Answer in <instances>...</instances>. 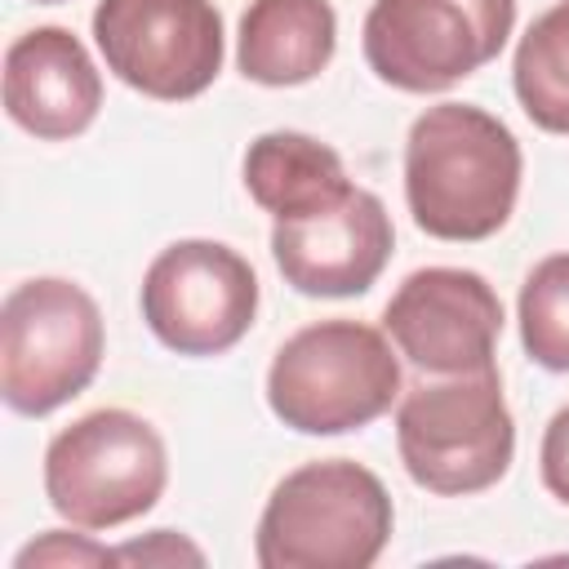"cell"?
<instances>
[{
    "label": "cell",
    "instance_id": "1",
    "mask_svg": "<svg viewBox=\"0 0 569 569\" xmlns=\"http://www.w3.org/2000/svg\"><path fill=\"white\" fill-rule=\"evenodd\" d=\"M516 133L471 102L427 107L405 138V200L436 240H489L520 196Z\"/></svg>",
    "mask_w": 569,
    "mask_h": 569
},
{
    "label": "cell",
    "instance_id": "2",
    "mask_svg": "<svg viewBox=\"0 0 569 569\" xmlns=\"http://www.w3.org/2000/svg\"><path fill=\"white\" fill-rule=\"evenodd\" d=\"M391 520V493L369 467L351 458L302 462L271 489L253 556L262 569H369Z\"/></svg>",
    "mask_w": 569,
    "mask_h": 569
},
{
    "label": "cell",
    "instance_id": "3",
    "mask_svg": "<svg viewBox=\"0 0 569 569\" xmlns=\"http://www.w3.org/2000/svg\"><path fill=\"white\" fill-rule=\"evenodd\" d=\"M396 342L360 320H316L298 329L267 369L271 413L302 436H342L382 418L400 387Z\"/></svg>",
    "mask_w": 569,
    "mask_h": 569
},
{
    "label": "cell",
    "instance_id": "4",
    "mask_svg": "<svg viewBox=\"0 0 569 569\" xmlns=\"http://www.w3.org/2000/svg\"><path fill=\"white\" fill-rule=\"evenodd\" d=\"M396 445L413 485L462 498L498 485L516 453V422L493 365L413 382L396 405Z\"/></svg>",
    "mask_w": 569,
    "mask_h": 569
},
{
    "label": "cell",
    "instance_id": "5",
    "mask_svg": "<svg viewBox=\"0 0 569 569\" xmlns=\"http://www.w3.org/2000/svg\"><path fill=\"white\" fill-rule=\"evenodd\" d=\"M102 311L62 276L9 289L0 307V396L13 413L44 418L80 396L102 365Z\"/></svg>",
    "mask_w": 569,
    "mask_h": 569
},
{
    "label": "cell",
    "instance_id": "6",
    "mask_svg": "<svg viewBox=\"0 0 569 569\" xmlns=\"http://www.w3.org/2000/svg\"><path fill=\"white\" fill-rule=\"evenodd\" d=\"M169 480L160 431L129 409H93L44 449V498L80 529H116L147 516Z\"/></svg>",
    "mask_w": 569,
    "mask_h": 569
},
{
    "label": "cell",
    "instance_id": "7",
    "mask_svg": "<svg viewBox=\"0 0 569 569\" xmlns=\"http://www.w3.org/2000/svg\"><path fill=\"white\" fill-rule=\"evenodd\" d=\"M516 27V0H373L369 71L405 93H440L493 62Z\"/></svg>",
    "mask_w": 569,
    "mask_h": 569
},
{
    "label": "cell",
    "instance_id": "8",
    "mask_svg": "<svg viewBox=\"0 0 569 569\" xmlns=\"http://www.w3.org/2000/svg\"><path fill=\"white\" fill-rule=\"evenodd\" d=\"M93 40L120 84L160 102L200 98L227 49L213 0H98Z\"/></svg>",
    "mask_w": 569,
    "mask_h": 569
},
{
    "label": "cell",
    "instance_id": "9",
    "mask_svg": "<svg viewBox=\"0 0 569 569\" xmlns=\"http://www.w3.org/2000/svg\"><path fill=\"white\" fill-rule=\"evenodd\" d=\"M258 316V276L222 240H173L142 276V320L178 356L231 351Z\"/></svg>",
    "mask_w": 569,
    "mask_h": 569
},
{
    "label": "cell",
    "instance_id": "10",
    "mask_svg": "<svg viewBox=\"0 0 569 569\" xmlns=\"http://www.w3.org/2000/svg\"><path fill=\"white\" fill-rule=\"evenodd\" d=\"M382 329L418 373H471L493 365L502 302L480 271L422 267L405 276L382 307Z\"/></svg>",
    "mask_w": 569,
    "mask_h": 569
},
{
    "label": "cell",
    "instance_id": "11",
    "mask_svg": "<svg viewBox=\"0 0 569 569\" xmlns=\"http://www.w3.org/2000/svg\"><path fill=\"white\" fill-rule=\"evenodd\" d=\"M396 244V227L387 204L351 187L342 200L302 213V218H276L271 227V258L284 276L307 298H356L365 293Z\"/></svg>",
    "mask_w": 569,
    "mask_h": 569
},
{
    "label": "cell",
    "instance_id": "12",
    "mask_svg": "<svg viewBox=\"0 0 569 569\" xmlns=\"http://www.w3.org/2000/svg\"><path fill=\"white\" fill-rule=\"evenodd\" d=\"M102 76L67 27H36L4 49V111L18 129L62 142L93 124Z\"/></svg>",
    "mask_w": 569,
    "mask_h": 569
},
{
    "label": "cell",
    "instance_id": "13",
    "mask_svg": "<svg viewBox=\"0 0 569 569\" xmlns=\"http://www.w3.org/2000/svg\"><path fill=\"white\" fill-rule=\"evenodd\" d=\"M338 44V13L329 0H249L240 13L236 62L253 84H307Z\"/></svg>",
    "mask_w": 569,
    "mask_h": 569
},
{
    "label": "cell",
    "instance_id": "14",
    "mask_svg": "<svg viewBox=\"0 0 569 569\" xmlns=\"http://www.w3.org/2000/svg\"><path fill=\"white\" fill-rule=\"evenodd\" d=\"M244 187L271 218H302L351 191L342 156L320 138L293 129H276L249 142Z\"/></svg>",
    "mask_w": 569,
    "mask_h": 569
},
{
    "label": "cell",
    "instance_id": "15",
    "mask_svg": "<svg viewBox=\"0 0 569 569\" xmlns=\"http://www.w3.org/2000/svg\"><path fill=\"white\" fill-rule=\"evenodd\" d=\"M511 84L538 129L569 133V0H556L529 22L516 44Z\"/></svg>",
    "mask_w": 569,
    "mask_h": 569
},
{
    "label": "cell",
    "instance_id": "16",
    "mask_svg": "<svg viewBox=\"0 0 569 569\" xmlns=\"http://www.w3.org/2000/svg\"><path fill=\"white\" fill-rule=\"evenodd\" d=\"M520 342L533 365L569 373V253H551L525 276Z\"/></svg>",
    "mask_w": 569,
    "mask_h": 569
},
{
    "label": "cell",
    "instance_id": "17",
    "mask_svg": "<svg viewBox=\"0 0 569 569\" xmlns=\"http://www.w3.org/2000/svg\"><path fill=\"white\" fill-rule=\"evenodd\" d=\"M111 560H116V551H107L80 533L71 538L67 529H49L40 542L18 551V569H27V565H111Z\"/></svg>",
    "mask_w": 569,
    "mask_h": 569
},
{
    "label": "cell",
    "instance_id": "18",
    "mask_svg": "<svg viewBox=\"0 0 569 569\" xmlns=\"http://www.w3.org/2000/svg\"><path fill=\"white\" fill-rule=\"evenodd\" d=\"M538 467H542V485L551 498H560L569 507V405L551 413L547 431H542V449H538Z\"/></svg>",
    "mask_w": 569,
    "mask_h": 569
},
{
    "label": "cell",
    "instance_id": "19",
    "mask_svg": "<svg viewBox=\"0 0 569 569\" xmlns=\"http://www.w3.org/2000/svg\"><path fill=\"white\" fill-rule=\"evenodd\" d=\"M116 560H164V565H173V560H191V565H200L204 556L191 547V542H182L173 529H156L151 533V542H129V547H120L116 551Z\"/></svg>",
    "mask_w": 569,
    "mask_h": 569
},
{
    "label": "cell",
    "instance_id": "20",
    "mask_svg": "<svg viewBox=\"0 0 569 569\" xmlns=\"http://www.w3.org/2000/svg\"><path fill=\"white\" fill-rule=\"evenodd\" d=\"M36 4H58V0H36Z\"/></svg>",
    "mask_w": 569,
    "mask_h": 569
}]
</instances>
